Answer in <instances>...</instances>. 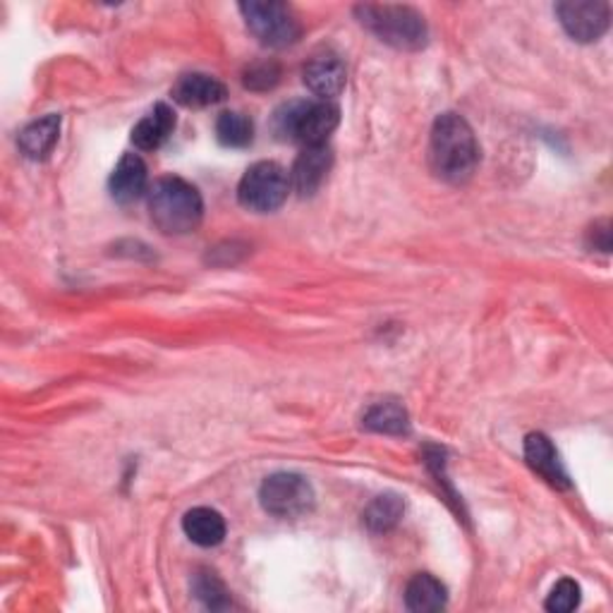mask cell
Segmentation results:
<instances>
[{"label": "cell", "instance_id": "cell-1", "mask_svg": "<svg viewBox=\"0 0 613 613\" xmlns=\"http://www.w3.org/2000/svg\"><path fill=\"white\" fill-rule=\"evenodd\" d=\"M431 169L446 183H465L479 163L475 132L458 113H443L431 127Z\"/></svg>", "mask_w": 613, "mask_h": 613}, {"label": "cell", "instance_id": "cell-2", "mask_svg": "<svg viewBox=\"0 0 613 613\" xmlns=\"http://www.w3.org/2000/svg\"><path fill=\"white\" fill-rule=\"evenodd\" d=\"M151 221L165 235L192 233L204 216V201L195 185L183 177L165 175L149 187Z\"/></svg>", "mask_w": 613, "mask_h": 613}, {"label": "cell", "instance_id": "cell-3", "mask_svg": "<svg viewBox=\"0 0 613 613\" xmlns=\"http://www.w3.org/2000/svg\"><path fill=\"white\" fill-rule=\"evenodd\" d=\"M340 123V111L334 101H292L276 113V132L300 142L302 147L326 144L328 135L336 130Z\"/></svg>", "mask_w": 613, "mask_h": 613}, {"label": "cell", "instance_id": "cell-4", "mask_svg": "<svg viewBox=\"0 0 613 613\" xmlns=\"http://www.w3.org/2000/svg\"><path fill=\"white\" fill-rule=\"evenodd\" d=\"M355 15L383 44L401 50H417L427 44V24L407 5H357Z\"/></svg>", "mask_w": 613, "mask_h": 613}, {"label": "cell", "instance_id": "cell-5", "mask_svg": "<svg viewBox=\"0 0 613 613\" xmlns=\"http://www.w3.org/2000/svg\"><path fill=\"white\" fill-rule=\"evenodd\" d=\"M242 18H245L247 30L259 38L268 48H286L292 46L302 36V24L296 12L286 3L276 0H250L240 5Z\"/></svg>", "mask_w": 613, "mask_h": 613}, {"label": "cell", "instance_id": "cell-6", "mask_svg": "<svg viewBox=\"0 0 613 613\" xmlns=\"http://www.w3.org/2000/svg\"><path fill=\"white\" fill-rule=\"evenodd\" d=\"M290 192V177L284 165L276 161H259L242 175L238 187V199L245 209L268 213L284 207Z\"/></svg>", "mask_w": 613, "mask_h": 613}, {"label": "cell", "instance_id": "cell-7", "mask_svg": "<svg viewBox=\"0 0 613 613\" xmlns=\"http://www.w3.org/2000/svg\"><path fill=\"white\" fill-rule=\"evenodd\" d=\"M259 501L266 513L276 518H302L314 508V489L296 472H278L264 479Z\"/></svg>", "mask_w": 613, "mask_h": 613}, {"label": "cell", "instance_id": "cell-8", "mask_svg": "<svg viewBox=\"0 0 613 613\" xmlns=\"http://www.w3.org/2000/svg\"><path fill=\"white\" fill-rule=\"evenodd\" d=\"M558 22L575 38V42L590 44L597 42L609 30L611 8L602 0H585V3H558L556 8Z\"/></svg>", "mask_w": 613, "mask_h": 613}, {"label": "cell", "instance_id": "cell-9", "mask_svg": "<svg viewBox=\"0 0 613 613\" xmlns=\"http://www.w3.org/2000/svg\"><path fill=\"white\" fill-rule=\"evenodd\" d=\"M302 74H304L307 89L324 101L336 99L345 89V82H348V70H345V62L340 60V56L331 54V50L314 54L310 58V62L304 66Z\"/></svg>", "mask_w": 613, "mask_h": 613}, {"label": "cell", "instance_id": "cell-10", "mask_svg": "<svg viewBox=\"0 0 613 613\" xmlns=\"http://www.w3.org/2000/svg\"><path fill=\"white\" fill-rule=\"evenodd\" d=\"M331 165H334V153H331L326 144L304 147L296 165H292V187H296V192H300L302 197L314 195L328 177Z\"/></svg>", "mask_w": 613, "mask_h": 613}, {"label": "cell", "instance_id": "cell-11", "mask_svg": "<svg viewBox=\"0 0 613 613\" xmlns=\"http://www.w3.org/2000/svg\"><path fill=\"white\" fill-rule=\"evenodd\" d=\"M149 187V171L147 163L137 153H125L115 165L108 181L111 197L118 204H132L144 195Z\"/></svg>", "mask_w": 613, "mask_h": 613}, {"label": "cell", "instance_id": "cell-12", "mask_svg": "<svg viewBox=\"0 0 613 613\" xmlns=\"http://www.w3.org/2000/svg\"><path fill=\"white\" fill-rule=\"evenodd\" d=\"M525 460L528 465L536 472V475H542L552 487L556 489H568L570 487V479L566 475L564 465H560L558 453L554 449V443L544 433H530L525 439Z\"/></svg>", "mask_w": 613, "mask_h": 613}, {"label": "cell", "instance_id": "cell-13", "mask_svg": "<svg viewBox=\"0 0 613 613\" xmlns=\"http://www.w3.org/2000/svg\"><path fill=\"white\" fill-rule=\"evenodd\" d=\"M173 99L187 108L213 106L225 99V86L211 74L192 72L183 74L173 86Z\"/></svg>", "mask_w": 613, "mask_h": 613}, {"label": "cell", "instance_id": "cell-14", "mask_svg": "<svg viewBox=\"0 0 613 613\" xmlns=\"http://www.w3.org/2000/svg\"><path fill=\"white\" fill-rule=\"evenodd\" d=\"M175 130V113L165 104L153 106L149 115L135 125L132 130V144L142 151L159 149L165 139H169Z\"/></svg>", "mask_w": 613, "mask_h": 613}, {"label": "cell", "instance_id": "cell-15", "mask_svg": "<svg viewBox=\"0 0 613 613\" xmlns=\"http://www.w3.org/2000/svg\"><path fill=\"white\" fill-rule=\"evenodd\" d=\"M183 530L197 546H219L225 540V520L213 508H192L183 518Z\"/></svg>", "mask_w": 613, "mask_h": 613}, {"label": "cell", "instance_id": "cell-16", "mask_svg": "<svg viewBox=\"0 0 613 613\" xmlns=\"http://www.w3.org/2000/svg\"><path fill=\"white\" fill-rule=\"evenodd\" d=\"M446 587L429 572H419L405 587V606L415 613H433L446 609Z\"/></svg>", "mask_w": 613, "mask_h": 613}, {"label": "cell", "instance_id": "cell-17", "mask_svg": "<svg viewBox=\"0 0 613 613\" xmlns=\"http://www.w3.org/2000/svg\"><path fill=\"white\" fill-rule=\"evenodd\" d=\"M60 132V115H46L42 120H34L20 132V149L27 159L42 161L54 151Z\"/></svg>", "mask_w": 613, "mask_h": 613}, {"label": "cell", "instance_id": "cell-18", "mask_svg": "<svg viewBox=\"0 0 613 613\" xmlns=\"http://www.w3.org/2000/svg\"><path fill=\"white\" fill-rule=\"evenodd\" d=\"M403 513H405L403 498L395 494H383V496L374 498V501L369 504V508L365 510V525L374 534L391 532L401 522Z\"/></svg>", "mask_w": 613, "mask_h": 613}, {"label": "cell", "instance_id": "cell-19", "mask_svg": "<svg viewBox=\"0 0 613 613\" xmlns=\"http://www.w3.org/2000/svg\"><path fill=\"white\" fill-rule=\"evenodd\" d=\"M216 137H219V142L228 149H245L254 139V125L247 115L225 111L219 115V120H216Z\"/></svg>", "mask_w": 613, "mask_h": 613}, {"label": "cell", "instance_id": "cell-20", "mask_svg": "<svg viewBox=\"0 0 613 613\" xmlns=\"http://www.w3.org/2000/svg\"><path fill=\"white\" fill-rule=\"evenodd\" d=\"M365 427L381 433H407L410 421L398 403H379L365 415Z\"/></svg>", "mask_w": 613, "mask_h": 613}, {"label": "cell", "instance_id": "cell-21", "mask_svg": "<svg viewBox=\"0 0 613 613\" xmlns=\"http://www.w3.org/2000/svg\"><path fill=\"white\" fill-rule=\"evenodd\" d=\"M195 594H197V599H201L204 606H209V609H228L230 606L225 585L209 570L199 572L195 578Z\"/></svg>", "mask_w": 613, "mask_h": 613}, {"label": "cell", "instance_id": "cell-22", "mask_svg": "<svg viewBox=\"0 0 613 613\" xmlns=\"http://www.w3.org/2000/svg\"><path fill=\"white\" fill-rule=\"evenodd\" d=\"M580 604V585L575 580H558L554 585L552 594L546 599V609L554 613H570L572 609H578Z\"/></svg>", "mask_w": 613, "mask_h": 613}, {"label": "cell", "instance_id": "cell-23", "mask_svg": "<svg viewBox=\"0 0 613 613\" xmlns=\"http://www.w3.org/2000/svg\"><path fill=\"white\" fill-rule=\"evenodd\" d=\"M280 80V68L276 66L274 60H264V62H254L245 70V77H242V82H245L247 89L252 92H268V89H274Z\"/></svg>", "mask_w": 613, "mask_h": 613}]
</instances>
